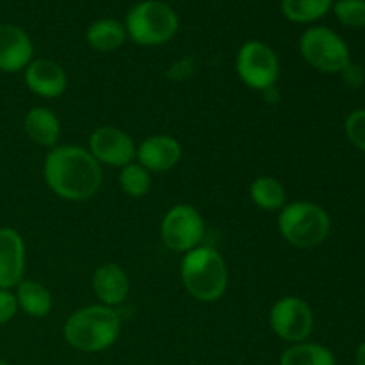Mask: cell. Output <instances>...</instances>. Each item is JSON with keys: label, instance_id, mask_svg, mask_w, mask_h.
Listing matches in <instances>:
<instances>
[{"label": "cell", "instance_id": "obj_15", "mask_svg": "<svg viewBox=\"0 0 365 365\" xmlns=\"http://www.w3.org/2000/svg\"><path fill=\"white\" fill-rule=\"evenodd\" d=\"M91 287L96 298L100 299V305L114 309L127 299L128 291H130V282H128L123 267L107 262L95 269L91 278Z\"/></svg>", "mask_w": 365, "mask_h": 365}, {"label": "cell", "instance_id": "obj_25", "mask_svg": "<svg viewBox=\"0 0 365 365\" xmlns=\"http://www.w3.org/2000/svg\"><path fill=\"white\" fill-rule=\"evenodd\" d=\"M18 302L11 289H0V324H6L16 316Z\"/></svg>", "mask_w": 365, "mask_h": 365}, {"label": "cell", "instance_id": "obj_23", "mask_svg": "<svg viewBox=\"0 0 365 365\" xmlns=\"http://www.w3.org/2000/svg\"><path fill=\"white\" fill-rule=\"evenodd\" d=\"M334 13L344 27H365V0H337L334 4Z\"/></svg>", "mask_w": 365, "mask_h": 365}, {"label": "cell", "instance_id": "obj_13", "mask_svg": "<svg viewBox=\"0 0 365 365\" xmlns=\"http://www.w3.org/2000/svg\"><path fill=\"white\" fill-rule=\"evenodd\" d=\"M25 84L29 91L41 98H57L68 88L64 68L52 59H32L25 68Z\"/></svg>", "mask_w": 365, "mask_h": 365}, {"label": "cell", "instance_id": "obj_1", "mask_svg": "<svg viewBox=\"0 0 365 365\" xmlns=\"http://www.w3.org/2000/svg\"><path fill=\"white\" fill-rule=\"evenodd\" d=\"M43 177L53 195L68 202H86L98 192L103 173L98 160L86 148L53 146L46 153Z\"/></svg>", "mask_w": 365, "mask_h": 365}, {"label": "cell", "instance_id": "obj_28", "mask_svg": "<svg viewBox=\"0 0 365 365\" xmlns=\"http://www.w3.org/2000/svg\"><path fill=\"white\" fill-rule=\"evenodd\" d=\"M356 365H365V341L356 348Z\"/></svg>", "mask_w": 365, "mask_h": 365}, {"label": "cell", "instance_id": "obj_2", "mask_svg": "<svg viewBox=\"0 0 365 365\" xmlns=\"http://www.w3.org/2000/svg\"><path fill=\"white\" fill-rule=\"evenodd\" d=\"M121 317L106 305H89L78 309L64 323V341L82 353H100L118 341Z\"/></svg>", "mask_w": 365, "mask_h": 365}, {"label": "cell", "instance_id": "obj_10", "mask_svg": "<svg viewBox=\"0 0 365 365\" xmlns=\"http://www.w3.org/2000/svg\"><path fill=\"white\" fill-rule=\"evenodd\" d=\"M135 150L138 146H135L134 139L118 127L103 125L89 135L88 152L98 160V164H107V166L121 170L127 164L134 163Z\"/></svg>", "mask_w": 365, "mask_h": 365}, {"label": "cell", "instance_id": "obj_7", "mask_svg": "<svg viewBox=\"0 0 365 365\" xmlns=\"http://www.w3.org/2000/svg\"><path fill=\"white\" fill-rule=\"evenodd\" d=\"M235 71L250 89L269 91L280 78V61L269 45L252 39L239 48Z\"/></svg>", "mask_w": 365, "mask_h": 365}, {"label": "cell", "instance_id": "obj_4", "mask_svg": "<svg viewBox=\"0 0 365 365\" xmlns=\"http://www.w3.org/2000/svg\"><path fill=\"white\" fill-rule=\"evenodd\" d=\"M278 230L291 246L309 250L327 241L331 221L327 210L317 203L292 202L285 203L278 214Z\"/></svg>", "mask_w": 365, "mask_h": 365}, {"label": "cell", "instance_id": "obj_6", "mask_svg": "<svg viewBox=\"0 0 365 365\" xmlns=\"http://www.w3.org/2000/svg\"><path fill=\"white\" fill-rule=\"evenodd\" d=\"M299 52L307 64L323 73H342L351 63L344 39L328 27H310L299 38Z\"/></svg>", "mask_w": 365, "mask_h": 365}, {"label": "cell", "instance_id": "obj_18", "mask_svg": "<svg viewBox=\"0 0 365 365\" xmlns=\"http://www.w3.org/2000/svg\"><path fill=\"white\" fill-rule=\"evenodd\" d=\"M86 39H88L89 46L98 52H114L127 41V31L121 21L114 20V18H102L89 25Z\"/></svg>", "mask_w": 365, "mask_h": 365}, {"label": "cell", "instance_id": "obj_5", "mask_svg": "<svg viewBox=\"0 0 365 365\" xmlns=\"http://www.w3.org/2000/svg\"><path fill=\"white\" fill-rule=\"evenodd\" d=\"M127 38L141 46H159L173 39L178 31V16L163 0H143L135 4L125 20Z\"/></svg>", "mask_w": 365, "mask_h": 365}, {"label": "cell", "instance_id": "obj_21", "mask_svg": "<svg viewBox=\"0 0 365 365\" xmlns=\"http://www.w3.org/2000/svg\"><path fill=\"white\" fill-rule=\"evenodd\" d=\"M334 0H282V13L292 24H312L323 18Z\"/></svg>", "mask_w": 365, "mask_h": 365}, {"label": "cell", "instance_id": "obj_8", "mask_svg": "<svg viewBox=\"0 0 365 365\" xmlns=\"http://www.w3.org/2000/svg\"><path fill=\"white\" fill-rule=\"evenodd\" d=\"M160 237L170 250L187 253L202 246L205 237V221L196 207L178 203L171 207L160 223Z\"/></svg>", "mask_w": 365, "mask_h": 365}, {"label": "cell", "instance_id": "obj_19", "mask_svg": "<svg viewBox=\"0 0 365 365\" xmlns=\"http://www.w3.org/2000/svg\"><path fill=\"white\" fill-rule=\"evenodd\" d=\"M250 198L262 210H282L287 202L285 187L274 177H259L250 185Z\"/></svg>", "mask_w": 365, "mask_h": 365}, {"label": "cell", "instance_id": "obj_12", "mask_svg": "<svg viewBox=\"0 0 365 365\" xmlns=\"http://www.w3.org/2000/svg\"><path fill=\"white\" fill-rule=\"evenodd\" d=\"M34 45L21 27L0 24V71L18 73L31 64Z\"/></svg>", "mask_w": 365, "mask_h": 365}, {"label": "cell", "instance_id": "obj_27", "mask_svg": "<svg viewBox=\"0 0 365 365\" xmlns=\"http://www.w3.org/2000/svg\"><path fill=\"white\" fill-rule=\"evenodd\" d=\"M341 75L346 78V82H348L349 86H353V88H360V86L364 84V71L362 68L356 66V64L349 63L348 68H346Z\"/></svg>", "mask_w": 365, "mask_h": 365}, {"label": "cell", "instance_id": "obj_3", "mask_svg": "<svg viewBox=\"0 0 365 365\" xmlns=\"http://www.w3.org/2000/svg\"><path fill=\"white\" fill-rule=\"evenodd\" d=\"M184 287L195 299L214 303L228 287V269L223 255L212 246H198L184 255L180 264Z\"/></svg>", "mask_w": 365, "mask_h": 365}, {"label": "cell", "instance_id": "obj_24", "mask_svg": "<svg viewBox=\"0 0 365 365\" xmlns=\"http://www.w3.org/2000/svg\"><path fill=\"white\" fill-rule=\"evenodd\" d=\"M344 132L348 141L360 152H365V109H355L344 121Z\"/></svg>", "mask_w": 365, "mask_h": 365}, {"label": "cell", "instance_id": "obj_26", "mask_svg": "<svg viewBox=\"0 0 365 365\" xmlns=\"http://www.w3.org/2000/svg\"><path fill=\"white\" fill-rule=\"evenodd\" d=\"M192 73V59H180L170 68L168 71V77L173 78V81H182V78L189 77Z\"/></svg>", "mask_w": 365, "mask_h": 365}, {"label": "cell", "instance_id": "obj_22", "mask_svg": "<svg viewBox=\"0 0 365 365\" xmlns=\"http://www.w3.org/2000/svg\"><path fill=\"white\" fill-rule=\"evenodd\" d=\"M118 182L125 195L132 198H143L148 195L152 187V173L146 171L139 163H130L121 168Z\"/></svg>", "mask_w": 365, "mask_h": 365}, {"label": "cell", "instance_id": "obj_17", "mask_svg": "<svg viewBox=\"0 0 365 365\" xmlns=\"http://www.w3.org/2000/svg\"><path fill=\"white\" fill-rule=\"evenodd\" d=\"M16 302L18 309L24 310L29 317L43 319L52 312L53 298L48 289L36 280H21L16 285Z\"/></svg>", "mask_w": 365, "mask_h": 365}, {"label": "cell", "instance_id": "obj_16", "mask_svg": "<svg viewBox=\"0 0 365 365\" xmlns=\"http://www.w3.org/2000/svg\"><path fill=\"white\" fill-rule=\"evenodd\" d=\"M24 130L34 145L53 148L61 135L59 118L48 107H32L24 118Z\"/></svg>", "mask_w": 365, "mask_h": 365}, {"label": "cell", "instance_id": "obj_20", "mask_svg": "<svg viewBox=\"0 0 365 365\" xmlns=\"http://www.w3.org/2000/svg\"><path fill=\"white\" fill-rule=\"evenodd\" d=\"M280 365H335V356L327 346L305 341L289 346L282 353Z\"/></svg>", "mask_w": 365, "mask_h": 365}, {"label": "cell", "instance_id": "obj_11", "mask_svg": "<svg viewBox=\"0 0 365 365\" xmlns=\"http://www.w3.org/2000/svg\"><path fill=\"white\" fill-rule=\"evenodd\" d=\"M135 159L150 173H166L180 163L182 146L171 135H150L135 150Z\"/></svg>", "mask_w": 365, "mask_h": 365}, {"label": "cell", "instance_id": "obj_9", "mask_svg": "<svg viewBox=\"0 0 365 365\" xmlns=\"http://www.w3.org/2000/svg\"><path fill=\"white\" fill-rule=\"evenodd\" d=\"M269 324L274 335L289 344L305 342L314 330V312L305 299L284 296L269 312Z\"/></svg>", "mask_w": 365, "mask_h": 365}, {"label": "cell", "instance_id": "obj_29", "mask_svg": "<svg viewBox=\"0 0 365 365\" xmlns=\"http://www.w3.org/2000/svg\"><path fill=\"white\" fill-rule=\"evenodd\" d=\"M0 365H9V364H7L4 359H0Z\"/></svg>", "mask_w": 365, "mask_h": 365}, {"label": "cell", "instance_id": "obj_14", "mask_svg": "<svg viewBox=\"0 0 365 365\" xmlns=\"http://www.w3.org/2000/svg\"><path fill=\"white\" fill-rule=\"evenodd\" d=\"M25 242L14 228H0V289H13L24 280Z\"/></svg>", "mask_w": 365, "mask_h": 365}]
</instances>
